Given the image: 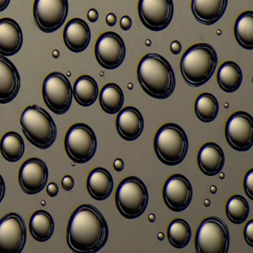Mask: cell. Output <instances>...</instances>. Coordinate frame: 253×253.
<instances>
[{
  "mask_svg": "<svg viewBox=\"0 0 253 253\" xmlns=\"http://www.w3.org/2000/svg\"><path fill=\"white\" fill-rule=\"evenodd\" d=\"M107 222L100 210L91 204H82L73 211L66 231V241L75 253H97L109 238Z\"/></svg>",
  "mask_w": 253,
  "mask_h": 253,
  "instance_id": "obj_1",
  "label": "cell"
},
{
  "mask_svg": "<svg viewBox=\"0 0 253 253\" xmlns=\"http://www.w3.org/2000/svg\"><path fill=\"white\" fill-rule=\"evenodd\" d=\"M137 80L143 91L155 99L169 98L175 89L176 79L169 62L150 53L142 57L137 69Z\"/></svg>",
  "mask_w": 253,
  "mask_h": 253,
  "instance_id": "obj_2",
  "label": "cell"
},
{
  "mask_svg": "<svg viewBox=\"0 0 253 253\" xmlns=\"http://www.w3.org/2000/svg\"><path fill=\"white\" fill-rule=\"evenodd\" d=\"M215 49L208 43H198L189 47L180 60L182 78L189 86H201L214 75L217 66Z\"/></svg>",
  "mask_w": 253,
  "mask_h": 253,
  "instance_id": "obj_3",
  "label": "cell"
},
{
  "mask_svg": "<svg viewBox=\"0 0 253 253\" xmlns=\"http://www.w3.org/2000/svg\"><path fill=\"white\" fill-rule=\"evenodd\" d=\"M20 125L26 139L39 149H49L57 139L55 122L41 106L32 105L26 108L20 118Z\"/></svg>",
  "mask_w": 253,
  "mask_h": 253,
  "instance_id": "obj_4",
  "label": "cell"
},
{
  "mask_svg": "<svg viewBox=\"0 0 253 253\" xmlns=\"http://www.w3.org/2000/svg\"><path fill=\"white\" fill-rule=\"evenodd\" d=\"M154 149L157 157L163 164L170 167L178 165L184 161L187 155V134L177 124H164L155 134Z\"/></svg>",
  "mask_w": 253,
  "mask_h": 253,
  "instance_id": "obj_5",
  "label": "cell"
},
{
  "mask_svg": "<svg viewBox=\"0 0 253 253\" xmlns=\"http://www.w3.org/2000/svg\"><path fill=\"white\" fill-rule=\"evenodd\" d=\"M115 203L119 212L128 220L140 217L149 204L146 184L135 176L126 177L118 185Z\"/></svg>",
  "mask_w": 253,
  "mask_h": 253,
  "instance_id": "obj_6",
  "label": "cell"
},
{
  "mask_svg": "<svg viewBox=\"0 0 253 253\" xmlns=\"http://www.w3.org/2000/svg\"><path fill=\"white\" fill-rule=\"evenodd\" d=\"M198 253H227L229 248V232L220 217L212 216L202 220L195 240Z\"/></svg>",
  "mask_w": 253,
  "mask_h": 253,
  "instance_id": "obj_7",
  "label": "cell"
},
{
  "mask_svg": "<svg viewBox=\"0 0 253 253\" xmlns=\"http://www.w3.org/2000/svg\"><path fill=\"white\" fill-rule=\"evenodd\" d=\"M65 149L69 158L77 164L91 161L97 149V140L94 130L87 124H74L65 137Z\"/></svg>",
  "mask_w": 253,
  "mask_h": 253,
  "instance_id": "obj_8",
  "label": "cell"
},
{
  "mask_svg": "<svg viewBox=\"0 0 253 253\" xmlns=\"http://www.w3.org/2000/svg\"><path fill=\"white\" fill-rule=\"evenodd\" d=\"M42 97L47 107L56 115H64L70 109L73 88L69 78L58 72L49 74L42 84Z\"/></svg>",
  "mask_w": 253,
  "mask_h": 253,
  "instance_id": "obj_9",
  "label": "cell"
},
{
  "mask_svg": "<svg viewBox=\"0 0 253 253\" xmlns=\"http://www.w3.org/2000/svg\"><path fill=\"white\" fill-rule=\"evenodd\" d=\"M33 14L40 30L53 33L66 22L69 14V0H35Z\"/></svg>",
  "mask_w": 253,
  "mask_h": 253,
  "instance_id": "obj_10",
  "label": "cell"
},
{
  "mask_svg": "<svg viewBox=\"0 0 253 253\" xmlns=\"http://www.w3.org/2000/svg\"><path fill=\"white\" fill-rule=\"evenodd\" d=\"M27 239V229L20 214L11 212L0 220V253H21Z\"/></svg>",
  "mask_w": 253,
  "mask_h": 253,
  "instance_id": "obj_11",
  "label": "cell"
},
{
  "mask_svg": "<svg viewBox=\"0 0 253 253\" xmlns=\"http://www.w3.org/2000/svg\"><path fill=\"white\" fill-rule=\"evenodd\" d=\"M137 8L140 21L152 32L167 29L174 15L173 0H139Z\"/></svg>",
  "mask_w": 253,
  "mask_h": 253,
  "instance_id": "obj_12",
  "label": "cell"
},
{
  "mask_svg": "<svg viewBox=\"0 0 253 253\" xmlns=\"http://www.w3.org/2000/svg\"><path fill=\"white\" fill-rule=\"evenodd\" d=\"M225 137L229 146L238 152H247L253 146V118L245 112L232 114L225 126Z\"/></svg>",
  "mask_w": 253,
  "mask_h": 253,
  "instance_id": "obj_13",
  "label": "cell"
},
{
  "mask_svg": "<svg viewBox=\"0 0 253 253\" xmlns=\"http://www.w3.org/2000/svg\"><path fill=\"white\" fill-rule=\"evenodd\" d=\"M94 53L97 61L102 67L108 70L118 69L125 60V42L115 32H105L97 40Z\"/></svg>",
  "mask_w": 253,
  "mask_h": 253,
  "instance_id": "obj_14",
  "label": "cell"
},
{
  "mask_svg": "<svg viewBox=\"0 0 253 253\" xmlns=\"http://www.w3.org/2000/svg\"><path fill=\"white\" fill-rule=\"evenodd\" d=\"M192 197L193 189L187 177L181 174H174L167 179L163 189V198L171 211H184L190 205Z\"/></svg>",
  "mask_w": 253,
  "mask_h": 253,
  "instance_id": "obj_15",
  "label": "cell"
},
{
  "mask_svg": "<svg viewBox=\"0 0 253 253\" xmlns=\"http://www.w3.org/2000/svg\"><path fill=\"white\" fill-rule=\"evenodd\" d=\"M48 179V169L42 160H26L19 171V184L27 195H36L45 189Z\"/></svg>",
  "mask_w": 253,
  "mask_h": 253,
  "instance_id": "obj_16",
  "label": "cell"
},
{
  "mask_svg": "<svg viewBox=\"0 0 253 253\" xmlns=\"http://www.w3.org/2000/svg\"><path fill=\"white\" fill-rule=\"evenodd\" d=\"M21 80L15 65L0 54V104L11 103L18 95Z\"/></svg>",
  "mask_w": 253,
  "mask_h": 253,
  "instance_id": "obj_17",
  "label": "cell"
},
{
  "mask_svg": "<svg viewBox=\"0 0 253 253\" xmlns=\"http://www.w3.org/2000/svg\"><path fill=\"white\" fill-rule=\"evenodd\" d=\"M116 128L119 135L127 141H134L144 129V119L141 112L133 106H127L118 112Z\"/></svg>",
  "mask_w": 253,
  "mask_h": 253,
  "instance_id": "obj_18",
  "label": "cell"
},
{
  "mask_svg": "<svg viewBox=\"0 0 253 253\" xmlns=\"http://www.w3.org/2000/svg\"><path fill=\"white\" fill-rule=\"evenodd\" d=\"M23 45V33L19 23L11 18L0 19V54H17Z\"/></svg>",
  "mask_w": 253,
  "mask_h": 253,
  "instance_id": "obj_19",
  "label": "cell"
},
{
  "mask_svg": "<svg viewBox=\"0 0 253 253\" xmlns=\"http://www.w3.org/2000/svg\"><path fill=\"white\" fill-rule=\"evenodd\" d=\"M91 30L85 20L74 18L69 20L63 31V41L68 49L74 53L85 51L91 41Z\"/></svg>",
  "mask_w": 253,
  "mask_h": 253,
  "instance_id": "obj_20",
  "label": "cell"
},
{
  "mask_svg": "<svg viewBox=\"0 0 253 253\" xmlns=\"http://www.w3.org/2000/svg\"><path fill=\"white\" fill-rule=\"evenodd\" d=\"M229 0H192L191 9L195 20L205 26L218 22L226 12Z\"/></svg>",
  "mask_w": 253,
  "mask_h": 253,
  "instance_id": "obj_21",
  "label": "cell"
},
{
  "mask_svg": "<svg viewBox=\"0 0 253 253\" xmlns=\"http://www.w3.org/2000/svg\"><path fill=\"white\" fill-rule=\"evenodd\" d=\"M224 164V152L217 143L209 142L201 146L198 154V164L204 174L210 177L217 175Z\"/></svg>",
  "mask_w": 253,
  "mask_h": 253,
  "instance_id": "obj_22",
  "label": "cell"
},
{
  "mask_svg": "<svg viewBox=\"0 0 253 253\" xmlns=\"http://www.w3.org/2000/svg\"><path fill=\"white\" fill-rule=\"evenodd\" d=\"M87 190L91 198L96 201L107 199L114 189V180L111 173L103 167L91 170L86 182Z\"/></svg>",
  "mask_w": 253,
  "mask_h": 253,
  "instance_id": "obj_23",
  "label": "cell"
},
{
  "mask_svg": "<svg viewBox=\"0 0 253 253\" xmlns=\"http://www.w3.org/2000/svg\"><path fill=\"white\" fill-rule=\"evenodd\" d=\"M99 96L97 81L89 75L79 77L73 85V97L80 106L89 107L92 106Z\"/></svg>",
  "mask_w": 253,
  "mask_h": 253,
  "instance_id": "obj_24",
  "label": "cell"
},
{
  "mask_svg": "<svg viewBox=\"0 0 253 253\" xmlns=\"http://www.w3.org/2000/svg\"><path fill=\"white\" fill-rule=\"evenodd\" d=\"M54 220L45 210L35 211L29 220V230L34 239L38 242H46L51 239L54 232Z\"/></svg>",
  "mask_w": 253,
  "mask_h": 253,
  "instance_id": "obj_25",
  "label": "cell"
},
{
  "mask_svg": "<svg viewBox=\"0 0 253 253\" xmlns=\"http://www.w3.org/2000/svg\"><path fill=\"white\" fill-rule=\"evenodd\" d=\"M217 81L219 87L225 92H235L242 84L241 67L235 62H224L217 70Z\"/></svg>",
  "mask_w": 253,
  "mask_h": 253,
  "instance_id": "obj_26",
  "label": "cell"
},
{
  "mask_svg": "<svg viewBox=\"0 0 253 253\" xmlns=\"http://www.w3.org/2000/svg\"><path fill=\"white\" fill-rule=\"evenodd\" d=\"M102 109L109 115H115L122 109L124 104V94L122 88L111 83L102 88L99 95Z\"/></svg>",
  "mask_w": 253,
  "mask_h": 253,
  "instance_id": "obj_27",
  "label": "cell"
},
{
  "mask_svg": "<svg viewBox=\"0 0 253 253\" xmlns=\"http://www.w3.org/2000/svg\"><path fill=\"white\" fill-rule=\"evenodd\" d=\"M0 152L4 159L8 162H17L24 155V140L19 133L8 131L1 139Z\"/></svg>",
  "mask_w": 253,
  "mask_h": 253,
  "instance_id": "obj_28",
  "label": "cell"
},
{
  "mask_svg": "<svg viewBox=\"0 0 253 253\" xmlns=\"http://www.w3.org/2000/svg\"><path fill=\"white\" fill-rule=\"evenodd\" d=\"M234 34L238 43L244 49H253V12L241 13L234 26Z\"/></svg>",
  "mask_w": 253,
  "mask_h": 253,
  "instance_id": "obj_29",
  "label": "cell"
},
{
  "mask_svg": "<svg viewBox=\"0 0 253 253\" xmlns=\"http://www.w3.org/2000/svg\"><path fill=\"white\" fill-rule=\"evenodd\" d=\"M197 118L203 123H211L216 119L219 112L217 98L211 93H202L197 97L195 103Z\"/></svg>",
  "mask_w": 253,
  "mask_h": 253,
  "instance_id": "obj_30",
  "label": "cell"
},
{
  "mask_svg": "<svg viewBox=\"0 0 253 253\" xmlns=\"http://www.w3.org/2000/svg\"><path fill=\"white\" fill-rule=\"evenodd\" d=\"M167 235L170 244L174 248L181 250L190 242L192 229L186 220L174 219L169 225Z\"/></svg>",
  "mask_w": 253,
  "mask_h": 253,
  "instance_id": "obj_31",
  "label": "cell"
},
{
  "mask_svg": "<svg viewBox=\"0 0 253 253\" xmlns=\"http://www.w3.org/2000/svg\"><path fill=\"white\" fill-rule=\"evenodd\" d=\"M226 214L228 219L234 224H242L250 214L248 201L242 195H232L226 202Z\"/></svg>",
  "mask_w": 253,
  "mask_h": 253,
  "instance_id": "obj_32",
  "label": "cell"
},
{
  "mask_svg": "<svg viewBox=\"0 0 253 253\" xmlns=\"http://www.w3.org/2000/svg\"><path fill=\"white\" fill-rule=\"evenodd\" d=\"M244 188L246 195L250 200H253V169H250L244 179Z\"/></svg>",
  "mask_w": 253,
  "mask_h": 253,
  "instance_id": "obj_33",
  "label": "cell"
},
{
  "mask_svg": "<svg viewBox=\"0 0 253 253\" xmlns=\"http://www.w3.org/2000/svg\"><path fill=\"white\" fill-rule=\"evenodd\" d=\"M244 237L250 247H253V220L247 222L244 229Z\"/></svg>",
  "mask_w": 253,
  "mask_h": 253,
  "instance_id": "obj_34",
  "label": "cell"
},
{
  "mask_svg": "<svg viewBox=\"0 0 253 253\" xmlns=\"http://www.w3.org/2000/svg\"><path fill=\"white\" fill-rule=\"evenodd\" d=\"M75 186V180L71 175H66L62 180V187L64 190L69 192Z\"/></svg>",
  "mask_w": 253,
  "mask_h": 253,
  "instance_id": "obj_35",
  "label": "cell"
},
{
  "mask_svg": "<svg viewBox=\"0 0 253 253\" xmlns=\"http://www.w3.org/2000/svg\"><path fill=\"white\" fill-rule=\"evenodd\" d=\"M59 193V187L57 186V183H54V182H51L48 183V186H47V194L48 196L51 198H55L57 196Z\"/></svg>",
  "mask_w": 253,
  "mask_h": 253,
  "instance_id": "obj_36",
  "label": "cell"
},
{
  "mask_svg": "<svg viewBox=\"0 0 253 253\" xmlns=\"http://www.w3.org/2000/svg\"><path fill=\"white\" fill-rule=\"evenodd\" d=\"M120 24H121V29L126 32V31L131 29V26H132V20H131V17H128V16H124L121 19Z\"/></svg>",
  "mask_w": 253,
  "mask_h": 253,
  "instance_id": "obj_37",
  "label": "cell"
},
{
  "mask_svg": "<svg viewBox=\"0 0 253 253\" xmlns=\"http://www.w3.org/2000/svg\"><path fill=\"white\" fill-rule=\"evenodd\" d=\"M170 50L174 55H178L182 50V45L179 41H174L170 45Z\"/></svg>",
  "mask_w": 253,
  "mask_h": 253,
  "instance_id": "obj_38",
  "label": "cell"
},
{
  "mask_svg": "<svg viewBox=\"0 0 253 253\" xmlns=\"http://www.w3.org/2000/svg\"><path fill=\"white\" fill-rule=\"evenodd\" d=\"M87 17H88V20H89L91 23H96V22L98 20L99 18L98 11L94 9V8H91V9L88 11Z\"/></svg>",
  "mask_w": 253,
  "mask_h": 253,
  "instance_id": "obj_39",
  "label": "cell"
},
{
  "mask_svg": "<svg viewBox=\"0 0 253 253\" xmlns=\"http://www.w3.org/2000/svg\"><path fill=\"white\" fill-rule=\"evenodd\" d=\"M5 192H6V186H5V180L0 174V204L5 198Z\"/></svg>",
  "mask_w": 253,
  "mask_h": 253,
  "instance_id": "obj_40",
  "label": "cell"
},
{
  "mask_svg": "<svg viewBox=\"0 0 253 253\" xmlns=\"http://www.w3.org/2000/svg\"><path fill=\"white\" fill-rule=\"evenodd\" d=\"M106 22L108 26H110V27H113V26L117 24V22H118L117 16L114 13H109L106 16Z\"/></svg>",
  "mask_w": 253,
  "mask_h": 253,
  "instance_id": "obj_41",
  "label": "cell"
},
{
  "mask_svg": "<svg viewBox=\"0 0 253 253\" xmlns=\"http://www.w3.org/2000/svg\"><path fill=\"white\" fill-rule=\"evenodd\" d=\"M114 169L118 172H121L124 169V162L121 158H117L114 161Z\"/></svg>",
  "mask_w": 253,
  "mask_h": 253,
  "instance_id": "obj_42",
  "label": "cell"
},
{
  "mask_svg": "<svg viewBox=\"0 0 253 253\" xmlns=\"http://www.w3.org/2000/svg\"><path fill=\"white\" fill-rule=\"evenodd\" d=\"M11 0H0V12L5 11L9 5Z\"/></svg>",
  "mask_w": 253,
  "mask_h": 253,
  "instance_id": "obj_43",
  "label": "cell"
}]
</instances>
